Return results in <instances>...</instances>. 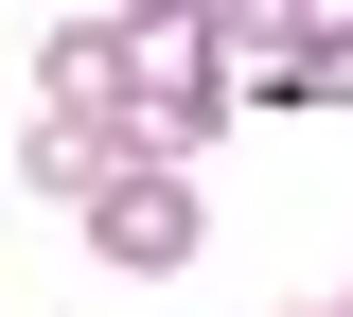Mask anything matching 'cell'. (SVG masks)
<instances>
[{
  "label": "cell",
  "instance_id": "cell-2",
  "mask_svg": "<svg viewBox=\"0 0 353 317\" xmlns=\"http://www.w3.org/2000/svg\"><path fill=\"white\" fill-rule=\"evenodd\" d=\"M194 247H212V229H194V177H159V159H124V177L88 194V265H124V282H176Z\"/></svg>",
  "mask_w": 353,
  "mask_h": 317
},
{
  "label": "cell",
  "instance_id": "cell-3",
  "mask_svg": "<svg viewBox=\"0 0 353 317\" xmlns=\"http://www.w3.org/2000/svg\"><path fill=\"white\" fill-rule=\"evenodd\" d=\"M36 89L71 106V124H124L141 106V18H53L36 36Z\"/></svg>",
  "mask_w": 353,
  "mask_h": 317
},
{
  "label": "cell",
  "instance_id": "cell-1",
  "mask_svg": "<svg viewBox=\"0 0 353 317\" xmlns=\"http://www.w3.org/2000/svg\"><path fill=\"white\" fill-rule=\"evenodd\" d=\"M248 124V53H230V18H141V106H124V159H159V177H194V141Z\"/></svg>",
  "mask_w": 353,
  "mask_h": 317
},
{
  "label": "cell",
  "instance_id": "cell-6",
  "mask_svg": "<svg viewBox=\"0 0 353 317\" xmlns=\"http://www.w3.org/2000/svg\"><path fill=\"white\" fill-rule=\"evenodd\" d=\"M301 317H336V300H301Z\"/></svg>",
  "mask_w": 353,
  "mask_h": 317
},
{
  "label": "cell",
  "instance_id": "cell-5",
  "mask_svg": "<svg viewBox=\"0 0 353 317\" xmlns=\"http://www.w3.org/2000/svg\"><path fill=\"white\" fill-rule=\"evenodd\" d=\"M318 106H353V18H318Z\"/></svg>",
  "mask_w": 353,
  "mask_h": 317
},
{
  "label": "cell",
  "instance_id": "cell-7",
  "mask_svg": "<svg viewBox=\"0 0 353 317\" xmlns=\"http://www.w3.org/2000/svg\"><path fill=\"white\" fill-rule=\"evenodd\" d=\"M336 317H353V282H336Z\"/></svg>",
  "mask_w": 353,
  "mask_h": 317
},
{
  "label": "cell",
  "instance_id": "cell-4",
  "mask_svg": "<svg viewBox=\"0 0 353 317\" xmlns=\"http://www.w3.org/2000/svg\"><path fill=\"white\" fill-rule=\"evenodd\" d=\"M106 177H124V124H71V106H36V124H18V194H71V212H88Z\"/></svg>",
  "mask_w": 353,
  "mask_h": 317
}]
</instances>
